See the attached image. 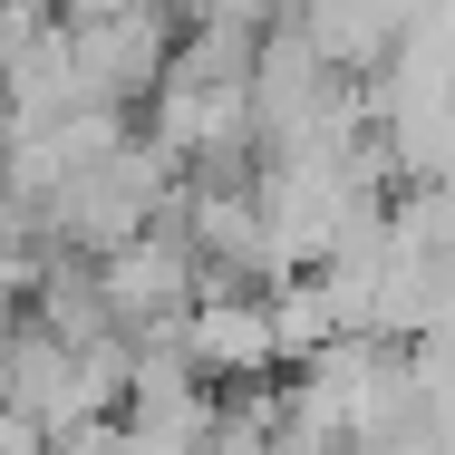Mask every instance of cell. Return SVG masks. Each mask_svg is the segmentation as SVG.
<instances>
[{
    "mask_svg": "<svg viewBox=\"0 0 455 455\" xmlns=\"http://www.w3.org/2000/svg\"><path fill=\"white\" fill-rule=\"evenodd\" d=\"M68 49H78V88H88V107H156V88H165V68H175L184 29L165 20V10H68Z\"/></svg>",
    "mask_w": 455,
    "mask_h": 455,
    "instance_id": "6da1fadb",
    "label": "cell"
}]
</instances>
